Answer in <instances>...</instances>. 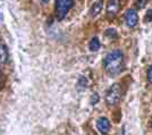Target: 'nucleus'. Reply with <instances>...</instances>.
I'll return each instance as SVG.
<instances>
[{
    "mask_svg": "<svg viewBox=\"0 0 152 135\" xmlns=\"http://www.w3.org/2000/svg\"><path fill=\"white\" fill-rule=\"evenodd\" d=\"M104 71L110 77L117 76L124 68V55L119 49L108 52L103 59Z\"/></svg>",
    "mask_w": 152,
    "mask_h": 135,
    "instance_id": "obj_1",
    "label": "nucleus"
},
{
    "mask_svg": "<svg viewBox=\"0 0 152 135\" xmlns=\"http://www.w3.org/2000/svg\"><path fill=\"white\" fill-rule=\"evenodd\" d=\"M96 128L102 134H108L109 129H110V122L106 117H100L96 120Z\"/></svg>",
    "mask_w": 152,
    "mask_h": 135,
    "instance_id": "obj_6",
    "label": "nucleus"
},
{
    "mask_svg": "<svg viewBox=\"0 0 152 135\" xmlns=\"http://www.w3.org/2000/svg\"><path fill=\"white\" fill-rule=\"evenodd\" d=\"M148 81L152 84V66L149 67V69H148Z\"/></svg>",
    "mask_w": 152,
    "mask_h": 135,
    "instance_id": "obj_15",
    "label": "nucleus"
},
{
    "mask_svg": "<svg viewBox=\"0 0 152 135\" xmlns=\"http://www.w3.org/2000/svg\"><path fill=\"white\" fill-rule=\"evenodd\" d=\"M100 41H99V39L94 36V38L91 39V41H90V45H89V49L91 51H98L99 49H100Z\"/></svg>",
    "mask_w": 152,
    "mask_h": 135,
    "instance_id": "obj_9",
    "label": "nucleus"
},
{
    "mask_svg": "<svg viewBox=\"0 0 152 135\" xmlns=\"http://www.w3.org/2000/svg\"><path fill=\"white\" fill-rule=\"evenodd\" d=\"M102 7H103V5H102L101 0H99V1L94 2L93 6L90 8V16H91V17H96L99 14L101 13Z\"/></svg>",
    "mask_w": 152,
    "mask_h": 135,
    "instance_id": "obj_8",
    "label": "nucleus"
},
{
    "mask_svg": "<svg viewBox=\"0 0 152 135\" xmlns=\"http://www.w3.org/2000/svg\"><path fill=\"white\" fill-rule=\"evenodd\" d=\"M104 34H106L109 39L117 38V32H116V30H115V28H108Z\"/></svg>",
    "mask_w": 152,
    "mask_h": 135,
    "instance_id": "obj_11",
    "label": "nucleus"
},
{
    "mask_svg": "<svg viewBox=\"0 0 152 135\" xmlns=\"http://www.w3.org/2000/svg\"><path fill=\"white\" fill-rule=\"evenodd\" d=\"M146 4V0H136V6H137V8H143L144 7V5Z\"/></svg>",
    "mask_w": 152,
    "mask_h": 135,
    "instance_id": "obj_14",
    "label": "nucleus"
},
{
    "mask_svg": "<svg viewBox=\"0 0 152 135\" xmlns=\"http://www.w3.org/2000/svg\"><path fill=\"white\" fill-rule=\"evenodd\" d=\"M121 99V88L118 83L113 84L109 89L107 90L106 93V103L108 106L113 107L116 106L117 103H119Z\"/></svg>",
    "mask_w": 152,
    "mask_h": 135,
    "instance_id": "obj_2",
    "label": "nucleus"
},
{
    "mask_svg": "<svg viewBox=\"0 0 152 135\" xmlns=\"http://www.w3.org/2000/svg\"><path fill=\"white\" fill-rule=\"evenodd\" d=\"M125 23L128 27H134L139 23V15L135 9H128L125 13Z\"/></svg>",
    "mask_w": 152,
    "mask_h": 135,
    "instance_id": "obj_4",
    "label": "nucleus"
},
{
    "mask_svg": "<svg viewBox=\"0 0 152 135\" xmlns=\"http://www.w3.org/2000/svg\"><path fill=\"white\" fill-rule=\"evenodd\" d=\"M151 20H152V9H149L145 13V15H144V22H145V23H149V22H151Z\"/></svg>",
    "mask_w": 152,
    "mask_h": 135,
    "instance_id": "obj_13",
    "label": "nucleus"
},
{
    "mask_svg": "<svg viewBox=\"0 0 152 135\" xmlns=\"http://www.w3.org/2000/svg\"><path fill=\"white\" fill-rule=\"evenodd\" d=\"M8 58H9V53H8L6 45L2 41H0V65L6 64L8 61Z\"/></svg>",
    "mask_w": 152,
    "mask_h": 135,
    "instance_id": "obj_7",
    "label": "nucleus"
},
{
    "mask_svg": "<svg viewBox=\"0 0 152 135\" xmlns=\"http://www.w3.org/2000/svg\"><path fill=\"white\" fill-rule=\"evenodd\" d=\"M77 88H78V89H86V88H88V80H86V77L81 76L78 78Z\"/></svg>",
    "mask_w": 152,
    "mask_h": 135,
    "instance_id": "obj_10",
    "label": "nucleus"
},
{
    "mask_svg": "<svg viewBox=\"0 0 152 135\" xmlns=\"http://www.w3.org/2000/svg\"><path fill=\"white\" fill-rule=\"evenodd\" d=\"M99 100H100L99 94H98V93H93V94L91 96V98H90V103H91V104H96V103L99 102Z\"/></svg>",
    "mask_w": 152,
    "mask_h": 135,
    "instance_id": "obj_12",
    "label": "nucleus"
},
{
    "mask_svg": "<svg viewBox=\"0 0 152 135\" xmlns=\"http://www.w3.org/2000/svg\"><path fill=\"white\" fill-rule=\"evenodd\" d=\"M75 0H56L55 5V13H56V18L58 20H61L66 17L72 7L74 6Z\"/></svg>",
    "mask_w": 152,
    "mask_h": 135,
    "instance_id": "obj_3",
    "label": "nucleus"
},
{
    "mask_svg": "<svg viewBox=\"0 0 152 135\" xmlns=\"http://www.w3.org/2000/svg\"><path fill=\"white\" fill-rule=\"evenodd\" d=\"M4 74H2V72H1V69H0V89H1V85L4 84Z\"/></svg>",
    "mask_w": 152,
    "mask_h": 135,
    "instance_id": "obj_16",
    "label": "nucleus"
},
{
    "mask_svg": "<svg viewBox=\"0 0 152 135\" xmlns=\"http://www.w3.org/2000/svg\"><path fill=\"white\" fill-rule=\"evenodd\" d=\"M119 7H121V1L119 0H108L107 8H106L107 15L109 17H115L116 14L119 10Z\"/></svg>",
    "mask_w": 152,
    "mask_h": 135,
    "instance_id": "obj_5",
    "label": "nucleus"
},
{
    "mask_svg": "<svg viewBox=\"0 0 152 135\" xmlns=\"http://www.w3.org/2000/svg\"><path fill=\"white\" fill-rule=\"evenodd\" d=\"M41 1H42V2H43V4H47V2H49V1H50V0H41Z\"/></svg>",
    "mask_w": 152,
    "mask_h": 135,
    "instance_id": "obj_17",
    "label": "nucleus"
},
{
    "mask_svg": "<svg viewBox=\"0 0 152 135\" xmlns=\"http://www.w3.org/2000/svg\"><path fill=\"white\" fill-rule=\"evenodd\" d=\"M151 128H152V119H151Z\"/></svg>",
    "mask_w": 152,
    "mask_h": 135,
    "instance_id": "obj_18",
    "label": "nucleus"
}]
</instances>
